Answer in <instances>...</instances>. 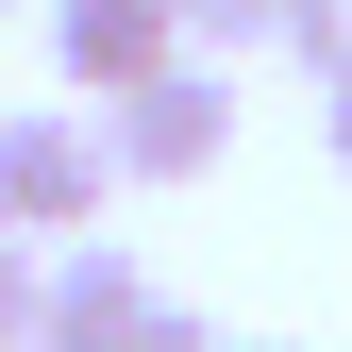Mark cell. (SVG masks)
<instances>
[{
	"label": "cell",
	"mask_w": 352,
	"mask_h": 352,
	"mask_svg": "<svg viewBox=\"0 0 352 352\" xmlns=\"http://www.w3.org/2000/svg\"><path fill=\"white\" fill-rule=\"evenodd\" d=\"M101 151H118V185H201V168L235 151V67H218V51H168L135 101H101Z\"/></svg>",
	"instance_id": "cell-1"
},
{
	"label": "cell",
	"mask_w": 352,
	"mask_h": 352,
	"mask_svg": "<svg viewBox=\"0 0 352 352\" xmlns=\"http://www.w3.org/2000/svg\"><path fill=\"white\" fill-rule=\"evenodd\" d=\"M235 352H285V336H235Z\"/></svg>",
	"instance_id": "cell-10"
},
{
	"label": "cell",
	"mask_w": 352,
	"mask_h": 352,
	"mask_svg": "<svg viewBox=\"0 0 352 352\" xmlns=\"http://www.w3.org/2000/svg\"><path fill=\"white\" fill-rule=\"evenodd\" d=\"M0 17H17V0H0Z\"/></svg>",
	"instance_id": "cell-11"
},
{
	"label": "cell",
	"mask_w": 352,
	"mask_h": 352,
	"mask_svg": "<svg viewBox=\"0 0 352 352\" xmlns=\"http://www.w3.org/2000/svg\"><path fill=\"white\" fill-rule=\"evenodd\" d=\"M319 101H336V118H319V151H336V168H352V84H319Z\"/></svg>",
	"instance_id": "cell-9"
},
{
	"label": "cell",
	"mask_w": 352,
	"mask_h": 352,
	"mask_svg": "<svg viewBox=\"0 0 352 352\" xmlns=\"http://www.w3.org/2000/svg\"><path fill=\"white\" fill-rule=\"evenodd\" d=\"M118 352H235V336H201V319H185V302H151V319H135V336H118Z\"/></svg>",
	"instance_id": "cell-8"
},
{
	"label": "cell",
	"mask_w": 352,
	"mask_h": 352,
	"mask_svg": "<svg viewBox=\"0 0 352 352\" xmlns=\"http://www.w3.org/2000/svg\"><path fill=\"white\" fill-rule=\"evenodd\" d=\"M101 201H118L101 118H0V235L67 252V235H101Z\"/></svg>",
	"instance_id": "cell-2"
},
{
	"label": "cell",
	"mask_w": 352,
	"mask_h": 352,
	"mask_svg": "<svg viewBox=\"0 0 352 352\" xmlns=\"http://www.w3.org/2000/svg\"><path fill=\"white\" fill-rule=\"evenodd\" d=\"M151 269H135V252H101V235H67L51 252V269H34V352H118V336H135L151 319Z\"/></svg>",
	"instance_id": "cell-4"
},
{
	"label": "cell",
	"mask_w": 352,
	"mask_h": 352,
	"mask_svg": "<svg viewBox=\"0 0 352 352\" xmlns=\"http://www.w3.org/2000/svg\"><path fill=\"white\" fill-rule=\"evenodd\" d=\"M168 17H185V51H285V0H168Z\"/></svg>",
	"instance_id": "cell-5"
},
{
	"label": "cell",
	"mask_w": 352,
	"mask_h": 352,
	"mask_svg": "<svg viewBox=\"0 0 352 352\" xmlns=\"http://www.w3.org/2000/svg\"><path fill=\"white\" fill-rule=\"evenodd\" d=\"M34 269H51V252H34V235H0V352H34Z\"/></svg>",
	"instance_id": "cell-7"
},
{
	"label": "cell",
	"mask_w": 352,
	"mask_h": 352,
	"mask_svg": "<svg viewBox=\"0 0 352 352\" xmlns=\"http://www.w3.org/2000/svg\"><path fill=\"white\" fill-rule=\"evenodd\" d=\"M34 17H51V67H67V101H84V118L135 101V84L185 51V17H168V0H34Z\"/></svg>",
	"instance_id": "cell-3"
},
{
	"label": "cell",
	"mask_w": 352,
	"mask_h": 352,
	"mask_svg": "<svg viewBox=\"0 0 352 352\" xmlns=\"http://www.w3.org/2000/svg\"><path fill=\"white\" fill-rule=\"evenodd\" d=\"M285 51L319 67V84H352V0H285Z\"/></svg>",
	"instance_id": "cell-6"
}]
</instances>
